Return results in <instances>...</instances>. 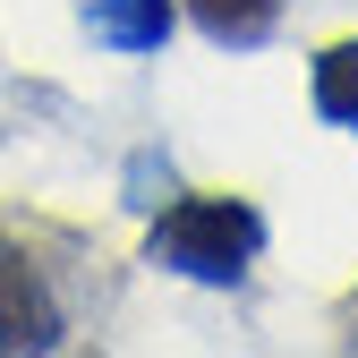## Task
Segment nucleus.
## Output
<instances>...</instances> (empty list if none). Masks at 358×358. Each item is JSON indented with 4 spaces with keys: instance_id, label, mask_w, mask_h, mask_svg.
<instances>
[{
    "instance_id": "nucleus-1",
    "label": "nucleus",
    "mask_w": 358,
    "mask_h": 358,
    "mask_svg": "<svg viewBox=\"0 0 358 358\" xmlns=\"http://www.w3.org/2000/svg\"><path fill=\"white\" fill-rule=\"evenodd\" d=\"M111 316V256L52 213H0V358L85 350Z\"/></svg>"
},
{
    "instance_id": "nucleus-2",
    "label": "nucleus",
    "mask_w": 358,
    "mask_h": 358,
    "mask_svg": "<svg viewBox=\"0 0 358 358\" xmlns=\"http://www.w3.org/2000/svg\"><path fill=\"white\" fill-rule=\"evenodd\" d=\"M264 256V213L231 188H196V196H171L145 231V264L179 282H205V290H239Z\"/></svg>"
},
{
    "instance_id": "nucleus-3",
    "label": "nucleus",
    "mask_w": 358,
    "mask_h": 358,
    "mask_svg": "<svg viewBox=\"0 0 358 358\" xmlns=\"http://www.w3.org/2000/svg\"><path fill=\"white\" fill-rule=\"evenodd\" d=\"M171 0H85V34L103 43V52H128V60H145L171 43Z\"/></svg>"
},
{
    "instance_id": "nucleus-4",
    "label": "nucleus",
    "mask_w": 358,
    "mask_h": 358,
    "mask_svg": "<svg viewBox=\"0 0 358 358\" xmlns=\"http://www.w3.org/2000/svg\"><path fill=\"white\" fill-rule=\"evenodd\" d=\"M307 103H316L324 128L358 137V34H341V43L316 52V69H307Z\"/></svg>"
},
{
    "instance_id": "nucleus-5",
    "label": "nucleus",
    "mask_w": 358,
    "mask_h": 358,
    "mask_svg": "<svg viewBox=\"0 0 358 358\" xmlns=\"http://www.w3.org/2000/svg\"><path fill=\"white\" fill-rule=\"evenodd\" d=\"M179 9H188L196 34L222 43V52H256V43H273V26H282V0H179Z\"/></svg>"
},
{
    "instance_id": "nucleus-6",
    "label": "nucleus",
    "mask_w": 358,
    "mask_h": 358,
    "mask_svg": "<svg viewBox=\"0 0 358 358\" xmlns=\"http://www.w3.org/2000/svg\"><path fill=\"white\" fill-rule=\"evenodd\" d=\"M341 341H350V350H358V299H350V307H341Z\"/></svg>"
}]
</instances>
